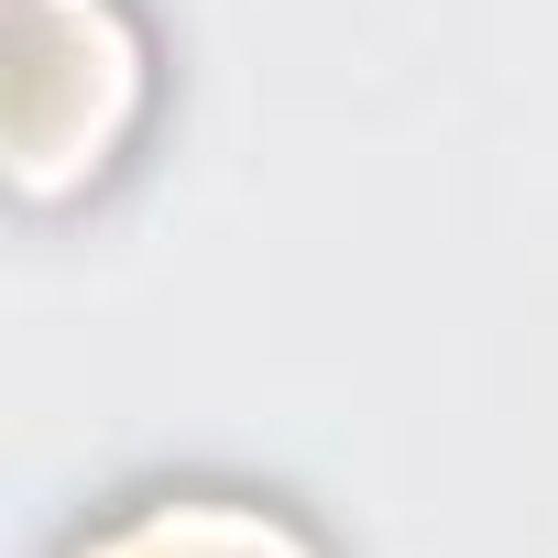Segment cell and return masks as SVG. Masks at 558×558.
<instances>
[{
  "label": "cell",
  "mask_w": 558,
  "mask_h": 558,
  "mask_svg": "<svg viewBox=\"0 0 558 558\" xmlns=\"http://www.w3.org/2000/svg\"><path fill=\"white\" fill-rule=\"evenodd\" d=\"M45 558H340V547L241 471H143L77 504Z\"/></svg>",
  "instance_id": "cell-1"
}]
</instances>
